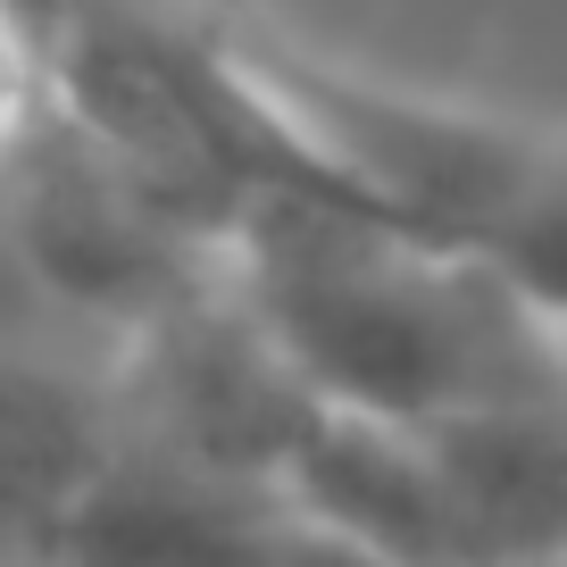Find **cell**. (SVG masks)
<instances>
[{
    "label": "cell",
    "mask_w": 567,
    "mask_h": 567,
    "mask_svg": "<svg viewBox=\"0 0 567 567\" xmlns=\"http://www.w3.org/2000/svg\"><path fill=\"white\" fill-rule=\"evenodd\" d=\"M51 125V68H42V42L18 25V9H0V184L25 167V151Z\"/></svg>",
    "instance_id": "cell-8"
},
{
    "label": "cell",
    "mask_w": 567,
    "mask_h": 567,
    "mask_svg": "<svg viewBox=\"0 0 567 567\" xmlns=\"http://www.w3.org/2000/svg\"><path fill=\"white\" fill-rule=\"evenodd\" d=\"M276 493L301 517H318L326 534H342L368 559H384V567H460L443 467H434V443H425L417 425L326 409L301 434V451H292Z\"/></svg>",
    "instance_id": "cell-6"
},
{
    "label": "cell",
    "mask_w": 567,
    "mask_h": 567,
    "mask_svg": "<svg viewBox=\"0 0 567 567\" xmlns=\"http://www.w3.org/2000/svg\"><path fill=\"white\" fill-rule=\"evenodd\" d=\"M0 226H9V250H18L42 301L84 326H109L117 342H134L167 309L226 284V250L176 226L92 142H75L59 125V109L42 125V142L25 151V167L0 184Z\"/></svg>",
    "instance_id": "cell-2"
},
{
    "label": "cell",
    "mask_w": 567,
    "mask_h": 567,
    "mask_svg": "<svg viewBox=\"0 0 567 567\" xmlns=\"http://www.w3.org/2000/svg\"><path fill=\"white\" fill-rule=\"evenodd\" d=\"M226 284L326 409L443 425L567 392V334L476 250L417 243L351 200L267 193L226 243Z\"/></svg>",
    "instance_id": "cell-1"
},
{
    "label": "cell",
    "mask_w": 567,
    "mask_h": 567,
    "mask_svg": "<svg viewBox=\"0 0 567 567\" xmlns=\"http://www.w3.org/2000/svg\"><path fill=\"white\" fill-rule=\"evenodd\" d=\"M443 467L460 567H567V392L417 425Z\"/></svg>",
    "instance_id": "cell-5"
},
{
    "label": "cell",
    "mask_w": 567,
    "mask_h": 567,
    "mask_svg": "<svg viewBox=\"0 0 567 567\" xmlns=\"http://www.w3.org/2000/svg\"><path fill=\"white\" fill-rule=\"evenodd\" d=\"M484 267H501V276L517 284V301L567 334V142L550 151L543 176L526 184L509 226L484 243Z\"/></svg>",
    "instance_id": "cell-7"
},
{
    "label": "cell",
    "mask_w": 567,
    "mask_h": 567,
    "mask_svg": "<svg viewBox=\"0 0 567 567\" xmlns=\"http://www.w3.org/2000/svg\"><path fill=\"white\" fill-rule=\"evenodd\" d=\"M0 9H18V25H25V34H34V42H51L59 25H75L84 9H101V0H0Z\"/></svg>",
    "instance_id": "cell-9"
},
{
    "label": "cell",
    "mask_w": 567,
    "mask_h": 567,
    "mask_svg": "<svg viewBox=\"0 0 567 567\" xmlns=\"http://www.w3.org/2000/svg\"><path fill=\"white\" fill-rule=\"evenodd\" d=\"M109 384H117L125 443L226 484H267V493L284 484L301 434L326 417V401L292 375V359L243 309L234 284H209L200 301L117 342Z\"/></svg>",
    "instance_id": "cell-3"
},
{
    "label": "cell",
    "mask_w": 567,
    "mask_h": 567,
    "mask_svg": "<svg viewBox=\"0 0 567 567\" xmlns=\"http://www.w3.org/2000/svg\"><path fill=\"white\" fill-rule=\"evenodd\" d=\"M125 425L117 384L51 351L0 342V567H51L75 509L109 476Z\"/></svg>",
    "instance_id": "cell-4"
}]
</instances>
